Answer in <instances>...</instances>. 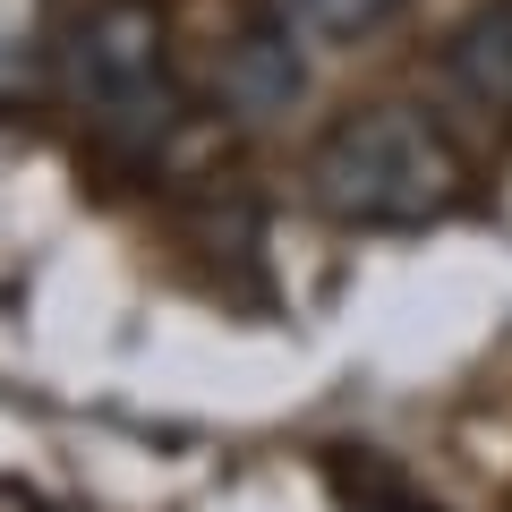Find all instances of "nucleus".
I'll list each match as a JSON object with an SVG mask.
<instances>
[{
  "mask_svg": "<svg viewBox=\"0 0 512 512\" xmlns=\"http://www.w3.org/2000/svg\"><path fill=\"white\" fill-rule=\"evenodd\" d=\"M308 205L342 231H427L470 205V163L419 103H350L308 146Z\"/></svg>",
  "mask_w": 512,
  "mask_h": 512,
  "instance_id": "f257e3e1",
  "label": "nucleus"
},
{
  "mask_svg": "<svg viewBox=\"0 0 512 512\" xmlns=\"http://www.w3.org/2000/svg\"><path fill=\"white\" fill-rule=\"evenodd\" d=\"M60 77H69L77 120L120 154H154L188 120L163 0H86L60 35Z\"/></svg>",
  "mask_w": 512,
  "mask_h": 512,
  "instance_id": "f03ea898",
  "label": "nucleus"
},
{
  "mask_svg": "<svg viewBox=\"0 0 512 512\" xmlns=\"http://www.w3.org/2000/svg\"><path fill=\"white\" fill-rule=\"evenodd\" d=\"M214 94L231 103V120H248V128L299 111V94H308V52H299V35L274 18V9L222 35V52H214Z\"/></svg>",
  "mask_w": 512,
  "mask_h": 512,
  "instance_id": "7ed1b4c3",
  "label": "nucleus"
},
{
  "mask_svg": "<svg viewBox=\"0 0 512 512\" xmlns=\"http://www.w3.org/2000/svg\"><path fill=\"white\" fill-rule=\"evenodd\" d=\"M436 69H444V86H453V103H470L478 120L512 128V0H478L470 18L444 35Z\"/></svg>",
  "mask_w": 512,
  "mask_h": 512,
  "instance_id": "20e7f679",
  "label": "nucleus"
},
{
  "mask_svg": "<svg viewBox=\"0 0 512 512\" xmlns=\"http://www.w3.org/2000/svg\"><path fill=\"white\" fill-rule=\"evenodd\" d=\"M265 9H274L299 43H316V52H359L384 26H402L410 0H265Z\"/></svg>",
  "mask_w": 512,
  "mask_h": 512,
  "instance_id": "39448f33",
  "label": "nucleus"
},
{
  "mask_svg": "<svg viewBox=\"0 0 512 512\" xmlns=\"http://www.w3.org/2000/svg\"><path fill=\"white\" fill-rule=\"evenodd\" d=\"M60 35H52V0H0V111L35 94V77L52 69Z\"/></svg>",
  "mask_w": 512,
  "mask_h": 512,
  "instance_id": "423d86ee",
  "label": "nucleus"
},
{
  "mask_svg": "<svg viewBox=\"0 0 512 512\" xmlns=\"http://www.w3.org/2000/svg\"><path fill=\"white\" fill-rule=\"evenodd\" d=\"M325 487L342 495L350 512H444L436 495H419L384 453H325Z\"/></svg>",
  "mask_w": 512,
  "mask_h": 512,
  "instance_id": "0eeeda50",
  "label": "nucleus"
},
{
  "mask_svg": "<svg viewBox=\"0 0 512 512\" xmlns=\"http://www.w3.org/2000/svg\"><path fill=\"white\" fill-rule=\"evenodd\" d=\"M0 512H52V504H35V495H0Z\"/></svg>",
  "mask_w": 512,
  "mask_h": 512,
  "instance_id": "6e6552de",
  "label": "nucleus"
}]
</instances>
